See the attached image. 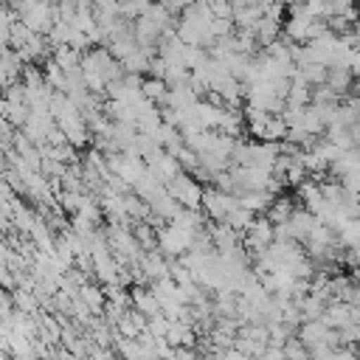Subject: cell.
I'll return each instance as SVG.
<instances>
[{
    "instance_id": "6da1fadb",
    "label": "cell",
    "mask_w": 360,
    "mask_h": 360,
    "mask_svg": "<svg viewBox=\"0 0 360 360\" xmlns=\"http://www.w3.org/2000/svg\"><path fill=\"white\" fill-rule=\"evenodd\" d=\"M166 194L180 205V208H188V211H197L200 208V200H202V186L197 183V180H191L188 174H177V177H172L166 186Z\"/></svg>"
},
{
    "instance_id": "7a4b0ae2",
    "label": "cell",
    "mask_w": 360,
    "mask_h": 360,
    "mask_svg": "<svg viewBox=\"0 0 360 360\" xmlns=\"http://www.w3.org/2000/svg\"><path fill=\"white\" fill-rule=\"evenodd\" d=\"M200 205H202V208H205V214L214 219V225H225V222H228V217L239 208V200H236V197H231V194H225V191L205 188V191H202Z\"/></svg>"
},
{
    "instance_id": "3957f363",
    "label": "cell",
    "mask_w": 360,
    "mask_h": 360,
    "mask_svg": "<svg viewBox=\"0 0 360 360\" xmlns=\"http://www.w3.org/2000/svg\"><path fill=\"white\" fill-rule=\"evenodd\" d=\"M158 245H160V253H166V256H183V253L191 250L194 233L183 231V228H174V225H166V228L158 231Z\"/></svg>"
},
{
    "instance_id": "277c9868",
    "label": "cell",
    "mask_w": 360,
    "mask_h": 360,
    "mask_svg": "<svg viewBox=\"0 0 360 360\" xmlns=\"http://www.w3.org/2000/svg\"><path fill=\"white\" fill-rule=\"evenodd\" d=\"M248 233V248L256 250V256H262L270 245H273V225L267 222V217H259L250 222V228L245 231Z\"/></svg>"
},
{
    "instance_id": "5b68a950",
    "label": "cell",
    "mask_w": 360,
    "mask_h": 360,
    "mask_svg": "<svg viewBox=\"0 0 360 360\" xmlns=\"http://www.w3.org/2000/svg\"><path fill=\"white\" fill-rule=\"evenodd\" d=\"M82 304H84L90 312H101V307H104V292H101L98 287L84 284V287H82Z\"/></svg>"
},
{
    "instance_id": "8992f818",
    "label": "cell",
    "mask_w": 360,
    "mask_h": 360,
    "mask_svg": "<svg viewBox=\"0 0 360 360\" xmlns=\"http://www.w3.org/2000/svg\"><path fill=\"white\" fill-rule=\"evenodd\" d=\"M281 352H284V357H287V360H309V352L301 346V340H298V338H290V340L281 346Z\"/></svg>"
}]
</instances>
